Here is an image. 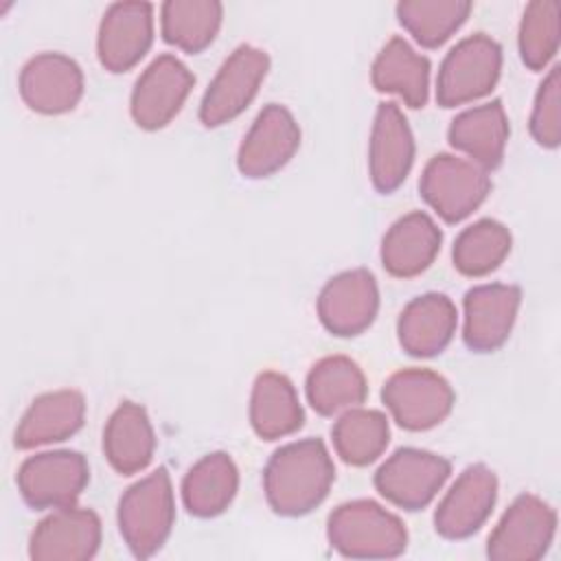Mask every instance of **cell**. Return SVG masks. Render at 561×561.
Listing matches in <instances>:
<instances>
[{
	"instance_id": "6da1fadb",
	"label": "cell",
	"mask_w": 561,
	"mask_h": 561,
	"mask_svg": "<svg viewBox=\"0 0 561 561\" xmlns=\"http://www.w3.org/2000/svg\"><path fill=\"white\" fill-rule=\"evenodd\" d=\"M335 467L318 438L289 443L272 454L263 471L267 504L287 517L313 511L329 493Z\"/></svg>"
},
{
	"instance_id": "7a4b0ae2",
	"label": "cell",
	"mask_w": 561,
	"mask_h": 561,
	"mask_svg": "<svg viewBox=\"0 0 561 561\" xmlns=\"http://www.w3.org/2000/svg\"><path fill=\"white\" fill-rule=\"evenodd\" d=\"M329 543L353 559H392L408 546L403 522L370 500L337 506L327 524Z\"/></svg>"
},
{
	"instance_id": "3957f363",
	"label": "cell",
	"mask_w": 561,
	"mask_h": 561,
	"mask_svg": "<svg viewBox=\"0 0 561 561\" xmlns=\"http://www.w3.org/2000/svg\"><path fill=\"white\" fill-rule=\"evenodd\" d=\"M175 519L171 478L164 467L131 484L118 502V528L134 557L147 559L167 541Z\"/></svg>"
},
{
	"instance_id": "277c9868",
	"label": "cell",
	"mask_w": 561,
	"mask_h": 561,
	"mask_svg": "<svg viewBox=\"0 0 561 561\" xmlns=\"http://www.w3.org/2000/svg\"><path fill=\"white\" fill-rule=\"evenodd\" d=\"M500 70V44L484 33H473L445 55L436 79V99L443 107L476 101L493 90Z\"/></svg>"
},
{
	"instance_id": "5b68a950",
	"label": "cell",
	"mask_w": 561,
	"mask_h": 561,
	"mask_svg": "<svg viewBox=\"0 0 561 561\" xmlns=\"http://www.w3.org/2000/svg\"><path fill=\"white\" fill-rule=\"evenodd\" d=\"M491 180L482 167L449 153L434 156L421 175L423 199L449 224L471 215L486 197Z\"/></svg>"
},
{
	"instance_id": "8992f818",
	"label": "cell",
	"mask_w": 561,
	"mask_h": 561,
	"mask_svg": "<svg viewBox=\"0 0 561 561\" xmlns=\"http://www.w3.org/2000/svg\"><path fill=\"white\" fill-rule=\"evenodd\" d=\"M554 530V508L541 497L524 493L493 528L486 554L493 561H537L548 552Z\"/></svg>"
},
{
	"instance_id": "52a82bcc",
	"label": "cell",
	"mask_w": 561,
	"mask_h": 561,
	"mask_svg": "<svg viewBox=\"0 0 561 561\" xmlns=\"http://www.w3.org/2000/svg\"><path fill=\"white\" fill-rule=\"evenodd\" d=\"M270 68L265 50L243 44L221 64L199 105V121L206 127H217L239 116L256 96L261 81Z\"/></svg>"
},
{
	"instance_id": "ba28073f",
	"label": "cell",
	"mask_w": 561,
	"mask_h": 561,
	"mask_svg": "<svg viewBox=\"0 0 561 561\" xmlns=\"http://www.w3.org/2000/svg\"><path fill=\"white\" fill-rule=\"evenodd\" d=\"M381 399L401 427L421 432L438 425L451 412L454 390L434 370L405 368L386 381Z\"/></svg>"
},
{
	"instance_id": "9c48e42d",
	"label": "cell",
	"mask_w": 561,
	"mask_h": 561,
	"mask_svg": "<svg viewBox=\"0 0 561 561\" xmlns=\"http://www.w3.org/2000/svg\"><path fill=\"white\" fill-rule=\"evenodd\" d=\"M451 473L449 460L438 454L405 447L397 449L375 473V489L405 511L427 506Z\"/></svg>"
},
{
	"instance_id": "30bf717a",
	"label": "cell",
	"mask_w": 561,
	"mask_h": 561,
	"mask_svg": "<svg viewBox=\"0 0 561 561\" xmlns=\"http://www.w3.org/2000/svg\"><path fill=\"white\" fill-rule=\"evenodd\" d=\"M90 478L79 451H42L26 458L18 471V489L33 508L72 506Z\"/></svg>"
},
{
	"instance_id": "8fae6325",
	"label": "cell",
	"mask_w": 561,
	"mask_h": 561,
	"mask_svg": "<svg viewBox=\"0 0 561 561\" xmlns=\"http://www.w3.org/2000/svg\"><path fill=\"white\" fill-rule=\"evenodd\" d=\"M193 72L175 57H156L138 77L131 92V116L142 129H160L182 110L191 88Z\"/></svg>"
},
{
	"instance_id": "7c38bea8",
	"label": "cell",
	"mask_w": 561,
	"mask_h": 561,
	"mask_svg": "<svg viewBox=\"0 0 561 561\" xmlns=\"http://www.w3.org/2000/svg\"><path fill=\"white\" fill-rule=\"evenodd\" d=\"M300 145V127L278 103L265 105L243 136L237 167L245 178H267L285 167Z\"/></svg>"
},
{
	"instance_id": "4fadbf2b",
	"label": "cell",
	"mask_w": 561,
	"mask_h": 561,
	"mask_svg": "<svg viewBox=\"0 0 561 561\" xmlns=\"http://www.w3.org/2000/svg\"><path fill=\"white\" fill-rule=\"evenodd\" d=\"M101 543V519L90 508L61 506L44 517L28 543V557L35 561H85Z\"/></svg>"
},
{
	"instance_id": "5bb4252c",
	"label": "cell",
	"mask_w": 561,
	"mask_h": 561,
	"mask_svg": "<svg viewBox=\"0 0 561 561\" xmlns=\"http://www.w3.org/2000/svg\"><path fill=\"white\" fill-rule=\"evenodd\" d=\"M497 497V478L484 465L467 467L440 500L434 526L445 539L473 535L491 515Z\"/></svg>"
},
{
	"instance_id": "9a60e30c",
	"label": "cell",
	"mask_w": 561,
	"mask_h": 561,
	"mask_svg": "<svg viewBox=\"0 0 561 561\" xmlns=\"http://www.w3.org/2000/svg\"><path fill=\"white\" fill-rule=\"evenodd\" d=\"M151 39L153 7L149 2H114L99 24V61L112 72L129 70L145 57Z\"/></svg>"
},
{
	"instance_id": "2e32d148",
	"label": "cell",
	"mask_w": 561,
	"mask_h": 561,
	"mask_svg": "<svg viewBox=\"0 0 561 561\" xmlns=\"http://www.w3.org/2000/svg\"><path fill=\"white\" fill-rule=\"evenodd\" d=\"M379 307V289L368 270L333 276L318 296V316L333 335H357L370 327Z\"/></svg>"
},
{
	"instance_id": "e0dca14e",
	"label": "cell",
	"mask_w": 561,
	"mask_h": 561,
	"mask_svg": "<svg viewBox=\"0 0 561 561\" xmlns=\"http://www.w3.org/2000/svg\"><path fill=\"white\" fill-rule=\"evenodd\" d=\"M20 94L24 103L39 114H64L72 110L83 94V72L68 55H35L20 72Z\"/></svg>"
},
{
	"instance_id": "ac0fdd59",
	"label": "cell",
	"mask_w": 561,
	"mask_h": 561,
	"mask_svg": "<svg viewBox=\"0 0 561 561\" xmlns=\"http://www.w3.org/2000/svg\"><path fill=\"white\" fill-rule=\"evenodd\" d=\"M522 291L515 285L489 283L465 294L462 337L471 351L491 353L511 335L517 318Z\"/></svg>"
},
{
	"instance_id": "d6986e66",
	"label": "cell",
	"mask_w": 561,
	"mask_h": 561,
	"mask_svg": "<svg viewBox=\"0 0 561 561\" xmlns=\"http://www.w3.org/2000/svg\"><path fill=\"white\" fill-rule=\"evenodd\" d=\"M414 160V138L397 103H381L375 114L368 167L377 191L392 193L408 178Z\"/></svg>"
},
{
	"instance_id": "ffe728a7",
	"label": "cell",
	"mask_w": 561,
	"mask_h": 561,
	"mask_svg": "<svg viewBox=\"0 0 561 561\" xmlns=\"http://www.w3.org/2000/svg\"><path fill=\"white\" fill-rule=\"evenodd\" d=\"M456 324L458 311L447 296L423 294L410 300L399 316V344L414 357H432L451 342Z\"/></svg>"
},
{
	"instance_id": "44dd1931",
	"label": "cell",
	"mask_w": 561,
	"mask_h": 561,
	"mask_svg": "<svg viewBox=\"0 0 561 561\" xmlns=\"http://www.w3.org/2000/svg\"><path fill=\"white\" fill-rule=\"evenodd\" d=\"M440 241L443 234L432 217L421 210L408 213L388 228L381 243V263L392 276H416L432 265Z\"/></svg>"
},
{
	"instance_id": "7402d4cb",
	"label": "cell",
	"mask_w": 561,
	"mask_h": 561,
	"mask_svg": "<svg viewBox=\"0 0 561 561\" xmlns=\"http://www.w3.org/2000/svg\"><path fill=\"white\" fill-rule=\"evenodd\" d=\"M85 416V399L77 390H55L37 397L15 430V447L33 449L70 438Z\"/></svg>"
},
{
	"instance_id": "603a6c76",
	"label": "cell",
	"mask_w": 561,
	"mask_h": 561,
	"mask_svg": "<svg viewBox=\"0 0 561 561\" xmlns=\"http://www.w3.org/2000/svg\"><path fill=\"white\" fill-rule=\"evenodd\" d=\"M451 147L460 149L482 167L484 171L495 169L506 149L508 121L500 101H491L458 114L447 131Z\"/></svg>"
},
{
	"instance_id": "cb8c5ba5",
	"label": "cell",
	"mask_w": 561,
	"mask_h": 561,
	"mask_svg": "<svg viewBox=\"0 0 561 561\" xmlns=\"http://www.w3.org/2000/svg\"><path fill=\"white\" fill-rule=\"evenodd\" d=\"M156 449V434L142 405L123 401L110 416L103 430V451L110 465L123 473L145 469Z\"/></svg>"
},
{
	"instance_id": "d4e9b609",
	"label": "cell",
	"mask_w": 561,
	"mask_h": 561,
	"mask_svg": "<svg viewBox=\"0 0 561 561\" xmlns=\"http://www.w3.org/2000/svg\"><path fill=\"white\" fill-rule=\"evenodd\" d=\"M250 423L265 440L283 438L300 430L302 405L294 383L285 375L265 370L256 377L250 397Z\"/></svg>"
},
{
	"instance_id": "484cf974",
	"label": "cell",
	"mask_w": 561,
	"mask_h": 561,
	"mask_svg": "<svg viewBox=\"0 0 561 561\" xmlns=\"http://www.w3.org/2000/svg\"><path fill=\"white\" fill-rule=\"evenodd\" d=\"M379 92L401 96L410 107H423L430 94V61L403 37H392L377 55L370 72Z\"/></svg>"
},
{
	"instance_id": "4316f807",
	"label": "cell",
	"mask_w": 561,
	"mask_h": 561,
	"mask_svg": "<svg viewBox=\"0 0 561 561\" xmlns=\"http://www.w3.org/2000/svg\"><path fill=\"white\" fill-rule=\"evenodd\" d=\"M366 392L368 386L362 368L344 355L320 359L307 375V399L322 416L357 408Z\"/></svg>"
},
{
	"instance_id": "83f0119b",
	"label": "cell",
	"mask_w": 561,
	"mask_h": 561,
	"mask_svg": "<svg viewBox=\"0 0 561 561\" xmlns=\"http://www.w3.org/2000/svg\"><path fill=\"white\" fill-rule=\"evenodd\" d=\"M239 486V471L224 451L197 460L182 480V500L191 515L215 517L224 513Z\"/></svg>"
},
{
	"instance_id": "f1b7e54d",
	"label": "cell",
	"mask_w": 561,
	"mask_h": 561,
	"mask_svg": "<svg viewBox=\"0 0 561 561\" xmlns=\"http://www.w3.org/2000/svg\"><path fill=\"white\" fill-rule=\"evenodd\" d=\"M224 7L215 0H169L160 9L162 37L186 50H204L221 26Z\"/></svg>"
},
{
	"instance_id": "f546056e",
	"label": "cell",
	"mask_w": 561,
	"mask_h": 561,
	"mask_svg": "<svg viewBox=\"0 0 561 561\" xmlns=\"http://www.w3.org/2000/svg\"><path fill=\"white\" fill-rule=\"evenodd\" d=\"M337 456L355 467H364L381 456L388 445L390 427L386 414L379 410L351 408L340 414L331 430Z\"/></svg>"
},
{
	"instance_id": "4dcf8cb0",
	"label": "cell",
	"mask_w": 561,
	"mask_h": 561,
	"mask_svg": "<svg viewBox=\"0 0 561 561\" xmlns=\"http://www.w3.org/2000/svg\"><path fill=\"white\" fill-rule=\"evenodd\" d=\"M471 11L467 0H408L397 4V18L403 28L427 48L440 46L456 33Z\"/></svg>"
},
{
	"instance_id": "1f68e13d",
	"label": "cell",
	"mask_w": 561,
	"mask_h": 561,
	"mask_svg": "<svg viewBox=\"0 0 561 561\" xmlns=\"http://www.w3.org/2000/svg\"><path fill=\"white\" fill-rule=\"evenodd\" d=\"M511 250V232L495 219H480L467 226L454 243V265L465 276L493 272Z\"/></svg>"
},
{
	"instance_id": "d6a6232c",
	"label": "cell",
	"mask_w": 561,
	"mask_h": 561,
	"mask_svg": "<svg viewBox=\"0 0 561 561\" xmlns=\"http://www.w3.org/2000/svg\"><path fill=\"white\" fill-rule=\"evenodd\" d=\"M561 4L557 0H535L526 4L519 22V55L522 61L541 70L559 50Z\"/></svg>"
},
{
	"instance_id": "836d02e7",
	"label": "cell",
	"mask_w": 561,
	"mask_h": 561,
	"mask_svg": "<svg viewBox=\"0 0 561 561\" xmlns=\"http://www.w3.org/2000/svg\"><path fill=\"white\" fill-rule=\"evenodd\" d=\"M533 138L548 149H554L561 140V68L552 66L541 81L533 114H530Z\"/></svg>"
}]
</instances>
